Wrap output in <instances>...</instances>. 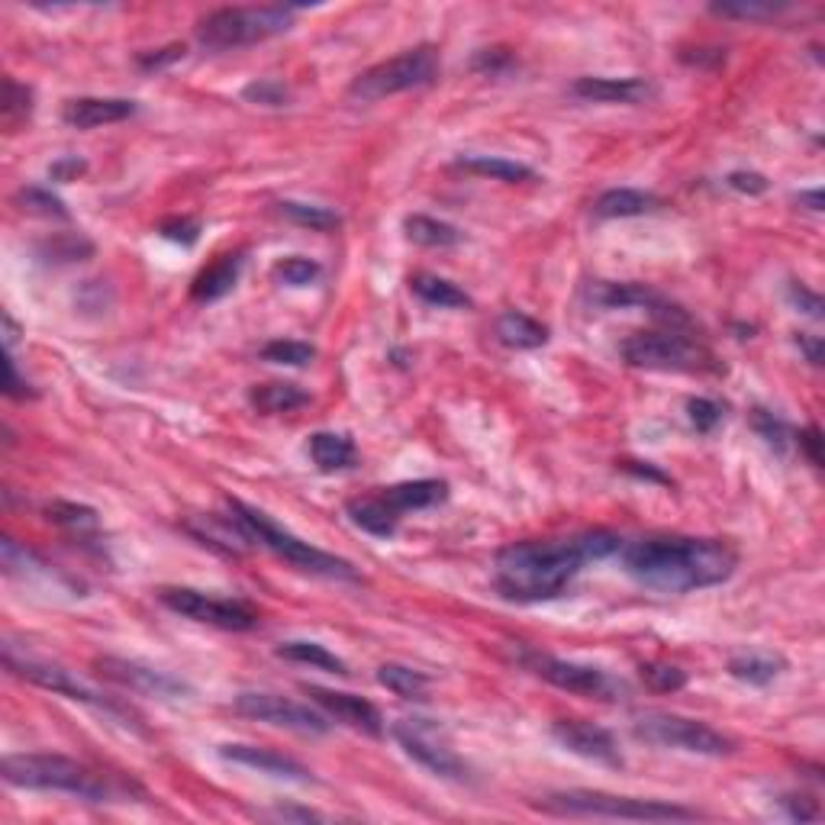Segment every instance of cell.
<instances>
[{"mask_svg":"<svg viewBox=\"0 0 825 825\" xmlns=\"http://www.w3.org/2000/svg\"><path fill=\"white\" fill-rule=\"evenodd\" d=\"M320 274H323L320 262H313V259H301V255H294V259H284V262L274 264V281L291 284V288H306V284H313Z\"/></svg>","mask_w":825,"mask_h":825,"instance_id":"b9f144b4","label":"cell"},{"mask_svg":"<svg viewBox=\"0 0 825 825\" xmlns=\"http://www.w3.org/2000/svg\"><path fill=\"white\" fill-rule=\"evenodd\" d=\"M545 813L555 816H594V819H636V823H687L700 819L697 810L661 803V800H636V796H616L603 790H562L549 793L539 803Z\"/></svg>","mask_w":825,"mask_h":825,"instance_id":"5b68a950","label":"cell"},{"mask_svg":"<svg viewBox=\"0 0 825 825\" xmlns=\"http://www.w3.org/2000/svg\"><path fill=\"white\" fill-rule=\"evenodd\" d=\"M158 236L168 239V242H178V246H194L200 239V223L188 220V217H171V220L158 226Z\"/></svg>","mask_w":825,"mask_h":825,"instance_id":"c3c4849f","label":"cell"},{"mask_svg":"<svg viewBox=\"0 0 825 825\" xmlns=\"http://www.w3.org/2000/svg\"><path fill=\"white\" fill-rule=\"evenodd\" d=\"M303 693L323 707L326 713L338 719L342 725L355 729V732H365V735H384V716L377 710L375 703H368L365 697H355V693H338V690H326V687H316V683H303Z\"/></svg>","mask_w":825,"mask_h":825,"instance_id":"e0dca14e","label":"cell"},{"mask_svg":"<svg viewBox=\"0 0 825 825\" xmlns=\"http://www.w3.org/2000/svg\"><path fill=\"white\" fill-rule=\"evenodd\" d=\"M390 735L397 739L404 754L412 758L419 767H426L429 774H436L442 781H464L468 777L464 761L455 754L449 735L432 719H397Z\"/></svg>","mask_w":825,"mask_h":825,"instance_id":"30bf717a","label":"cell"},{"mask_svg":"<svg viewBox=\"0 0 825 825\" xmlns=\"http://www.w3.org/2000/svg\"><path fill=\"white\" fill-rule=\"evenodd\" d=\"M268 816L278 819V823H326L323 813L303 810V806H274V810H268Z\"/></svg>","mask_w":825,"mask_h":825,"instance_id":"f5cc1de1","label":"cell"},{"mask_svg":"<svg viewBox=\"0 0 825 825\" xmlns=\"http://www.w3.org/2000/svg\"><path fill=\"white\" fill-rule=\"evenodd\" d=\"M493 333H497V338L503 345H510V348H539V345L549 342V330L539 320L520 313V310L500 313L497 323H493Z\"/></svg>","mask_w":825,"mask_h":825,"instance_id":"f1b7e54d","label":"cell"},{"mask_svg":"<svg viewBox=\"0 0 825 825\" xmlns=\"http://www.w3.org/2000/svg\"><path fill=\"white\" fill-rule=\"evenodd\" d=\"M3 330H7V336H3V342H7V348H13L17 345V338H20V326L10 320V316H3Z\"/></svg>","mask_w":825,"mask_h":825,"instance_id":"be15d7a7","label":"cell"},{"mask_svg":"<svg viewBox=\"0 0 825 825\" xmlns=\"http://www.w3.org/2000/svg\"><path fill=\"white\" fill-rule=\"evenodd\" d=\"M380 497L390 503V510L397 513H410V510H426V507H436L449 497V484L446 481H436V478H419V481H404V484H394V488L380 490Z\"/></svg>","mask_w":825,"mask_h":825,"instance_id":"603a6c76","label":"cell"},{"mask_svg":"<svg viewBox=\"0 0 825 825\" xmlns=\"http://www.w3.org/2000/svg\"><path fill=\"white\" fill-rule=\"evenodd\" d=\"M633 735H636L638 742H645V745L690 751V754H707V758H722V754H732V751H735V742H732L729 735L716 732L713 725L677 713L636 716Z\"/></svg>","mask_w":825,"mask_h":825,"instance_id":"ba28073f","label":"cell"},{"mask_svg":"<svg viewBox=\"0 0 825 825\" xmlns=\"http://www.w3.org/2000/svg\"><path fill=\"white\" fill-rule=\"evenodd\" d=\"M188 529L203 542V545L223 549L229 555H242L249 545H255V542L249 539V532L239 525L236 516H229V520H220V516H200V520L188 523Z\"/></svg>","mask_w":825,"mask_h":825,"instance_id":"d4e9b609","label":"cell"},{"mask_svg":"<svg viewBox=\"0 0 825 825\" xmlns=\"http://www.w3.org/2000/svg\"><path fill=\"white\" fill-rule=\"evenodd\" d=\"M0 113H3V123L10 129L27 123L30 113H33V91L27 84H17L13 77H7L3 81V107H0Z\"/></svg>","mask_w":825,"mask_h":825,"instance_id":"ab89813d","label":"cell"},{"mask_svg":"<svg viewBox=\"0 0 825 825\" xmlns=\"http://www.w3.org/2000/svg\"><path fill=\"white\" fill-rule=\"evenodd\" d=\"M587 301L597 303L603 310H629V306H645L651 316L675 323V326H687V313L668 303L661 294H655L645 284H629V281H594L587 288Z\"/></svg>","mask_w":825,"mask_h":825,"instance_id":"9a60e30c","label":"cell"},{"mask_svg":"<svg viewBox=\"0 0 825 825\" xmlns=\"http://www.w3.org/2000/svg\"><path fill=\"white\" fill-rule=\"evenodd\" d=\"M0 774L10 787L23 790H59L72 793L91 803H111L119 796V790L87 764L65 754H7L0 764Z\"/></svg>","mask_w":825,"mask_h":825,"instance_id":"3957f363","label":"cell"},{"mask_svg":"<svg viewBox=\"0 0 825 825\" xmlns=\"http://www.w3.org/2000/svg\"><path fill=\"white\" fill-rule=\"evenodd\" d=\"M552 735H555L571 754H577V758L597 761V764H606V767H623L619 742L613 739V732H606V729L594 725V722L558 719V722L552 725Z\"/></svg>","mask_w":825,"mask_h":825,"instance_id":"2e32d148","label":"cell"},{"mask_svg":"<svg viewBox=\"0 0 825 825\" xmlns=\"http://www.w3.org/2000/svg\"><path fill=\"white\" fill-rule=\"evenodd\" d=\"M278 210H281V217H288L291 223L306 226V229H313V232H330V229H336V226L342 223V217L333 213L330 207H313V203H297V200H281Z\"/></svg>","mask_w":825,"mask_h":825,"instance_id":"8d00e7d4","label":"cell"},{"mask_svg":"<svg viewBox=\"0 0 825 825\" xmlns=\"http://www.w3.org/2000/svg\"><path fill=\"white\" fill-rule=\"evenodd\" d=\"M790 301L796 303L806 316H813V320H819L823 316V297L819 294H813V291H806L803 284H790Z\"/></svg>","mask_w":825,"mask_h":825,"instance_id":"9f6ffc18","label":"cell"},{"mask_svg":"<svg viewBox=\"0 0 825 825\" xmlns=\"http://www.w3.org/2000/svg\"><path fill=\"white\" fill-rule=\"evenodd\" d=\"M800 446H803L806 458H810L816 468H823V451H819V446H823V436H819V429H816V426H810V429L800 436Z\"/></svg>","mask_w":825,"mask_h":825,"instance_id":"680465c9","label":"cell"},{"mask_svg":"<svg viewBox=\"0 0 825 825\" xmlns=\"http://www.w3.org/2000/svg\"><path fill=\"white\" fill-rule=\"evenodd\" d=\"M236 713L268 722V725H278V729L301 732V735H326L330 732L326 716H320L316 710L303 707V703H294L288 697H278V693H239L236 697Z\"/></svg>","mask_w":825,"mask_h":825,"instance_id":"4fadbf2b","label":"cell"},{"mask_svg":"<svg viewBox=\"0 0 825 825\" xmlns=\"http://www.w3.org/2000/svg\"><path fill=\"white\" fill-rule=\"evenodd\" d=\"M410 291L419 301H426L429 306H439V310L471 306V297L458 284H451L446 278H436V274H412Z\"/></svg>","mask_w":825,"mask_h":825,"instance_id":"836d02e7","label":"cell"},{"mask_svg":"<svg viewBox=\"0 0 825 825\" xmlns=\"http://www.w3.org/2000/svg\"><path fill=\"white\" fill-rule=\"evenodd\" d=\"M242 268H246V255H242V252L220 255L217 262L207 264V268L194 278V284H190V297H194L197 303L220 301V297H226V294L236 288V281H239Z\"/></svg>","mask_w":825,"mask_h":825,"instance_id":"7402d4cb","label":"cell"},{"mask_svg":"<svg viewBox=\"0 0 825 825\" xmlns=\"http://www.w3.org/2000/svg\"><path fill=\"white\" fill-rule=\"evenodd\" d=\"M571 94L594 104H645L655 87L645 77H577Z\"/></svg>","mask_w":825,"mask_h":825,"instance_id":"ffe728a7","label":"cell"},{"mask_svg":"<svg viewBox=\"0 0 825 825\" xmlns=\"http://www.w3.org/2000/svg\"><path fill=\"white\" fill-rule=\"evenodd\" d=\"M377 683L387 687L400 700H412V703L429 700V677L422 671H412L407 665H380L377 668Z\"/></svg>","mask_w":825,"mask_h":825,"instance_id":"d6a6232c","label":"cell"},{"mask_svg":"<svg viewBox=\"0 0 825 825\" xmlns=\"http://www.w3.org/2000/svg\"><path fill=\"white\" fill-rule=\"evenodd\" d=\"M242 97L249 104H262V107H284L291 101V91L281 81H255L242 91Z\"/></svg>","mask_w":825,"mask_h":825,"instance_id":"f6af8a7d","label":"cell"},{"mask_svg":"<svg viewBox=\"0 0 825 825\" xmlns=\"http://www.w3.org/2000/svg\"><path fill=\"white\" fill-rule=\"evenodd\" d=\"M725 185L732 190H739V194H749V197H761V194H767V188H771V181L764 175H758V171H732L725 178Z\"/></svg>","mask_w":825,"mask_h":825,"instance_id":"f907efd6","label":"cell"},{"mask_svg":"<svg viewBox=\"0 0 825 825\" xmlns=\"http://www.w3.org/2000/svg\"><path fill=\"white\" fill-rule=\"evenodd\" d=\"M229 510H232V516H236L239 525L249 532V539H252L255 545L274 552L278 558L294 564L297 571L316 574V577H330V581H358V571L345 562V558H336V555H330V552H323V549L303 542L294 532L281 529V525L274 523L268 513H262V510H255V507H249V503H242V500H232V497H229Z\"/></svg>","mask_w":825,"mask_h":825,"instance_id":"277c9868","label":"cell"},{"mask_svg":"<svg viewBox=\"0 0 825 825\" xmlns=\"http://www.w3.org/2000/svg\"><path fill=\"white\" fill-rule=\"evenodd\" d=\"M784 671V658L777 655H739L729 661V675L735 680H745L751 687H767L771 680H777Z\"/></svg>","mask_w":825,"mask_h":825,"instance_id":"d590c367","label":"cell"},{"mask_svg":"<svg viewBox=\"0 0 825 825\" xmlns=\"http://www.w3.org/2000/svg\"><path fill=\"white\" fill-rule=\"evenodd\" d=\"M781 806H784V813H787L790 819H796V823H813V819L823 816L819 806L810 796H784Z\"/></svg>","mask_w":825,"mask_h":825,"instance_id":"816d5d0a","label":"cell"},{"mask_svg":"<svg viewBox=\"0 0 825 825\" xmlns=\"http://www.w3.org/2000/svg\"><path fill=\"white\" fill-rule=\"evenodd\" d=\"M345 513H348V520L358 525V529L372 532L377 539H390L397 532V523H400V513L390 510V503L380 493L377 497H355V500H348Z\"/></svg>","mask_w":825,"mask_h":825,"instance_id":"cb8c5ba5","label":"cell"},{"mask_svg":"<svg viewBox=\"0 0 825 825\" xmlns=\"http://www.w3.org/2000/svg\"><path fill=\"white\" fill-rule=\"evenodd\" d=\"M220 758L232 761V764H242V767H252L268 777H281V781H294V784L313 781V774L303 767L301 761H294L281 751L259 749V745H220Z\"/></svg>","mask_w":825,"mask_h":825,"instance_id":"d6986e66","label":"cell"},{"mask_svg":"<svg viewBox=\"0 0 825 825\" xmlns=\"http://www.w3.org/2000/svg\"><path fill=\"white\" fill-rule=\"evenodd\" d=\"M458 168L468 175H478V178L507 181V185H520V181L535 178V171L529 165L513 161V158H500V155H464V158H458Z\"/></svg>","mask_w":825,"mask_h":825,"instance_id":"f546056e","label":"cell"},{"mask_svg":"<svg viewBox=\"0 0 825 825\" xmlns=\"http://www.w3.org/2000/svg\"><path fill=\"white\" fill-rule=\"evenodd\" d=\"M510 62H513V55H510L507 49H481V52L474 55V69H478V72H488V75L503 72Z\"/></svg>","mask_w":825,"mask_h":825,"instance_id":"db71d44e","label":"cell"},{"mask_svg":"<svg viewBox=\"0 0 825 825\" xmlns=\"http://www.w3.org/2000/svg\"><path fill=\"white\" fill-rule=\"evenodd\" d=\"M710 13L725 17V20H771L781 13V7L761 3V0H722V3H710Z\"/></svg>","mask_w":825,"mask_h":825,"instance_id":"60d3db41","label":"cell"},{"mask_svg":"<svg viewBox=\"0 0 825 825\" xmlns=\"http://www.w3.org/2000/svg\"><path fill=\"white\" fill-rule=\"evenodd\" d=\"M796 203H803L806 210H813V213H819L823 210V190H800L796 194Z\"/></svg>","mask_w":825,"mask_h":825,"instance_id":"6125c7cd","label":"cell"},{"mask_svg":"<svg viewBox=\"0 0 825 825\" xmlns=\"http://www.w3.org/2000/svg\"><path fill=\"white\" fill-rule=\"evenodd\" d=\"M623 564L638 584L665 594H690L729 581L739 567V552L719 539H641L623 549Z\"/></svg>","mask_w":825,"mask_h":825,"instance_id":"7a4b0ae2","label":"cell"},{"mask_svg":"<svg viewBox=\"0 0 825 825\" xmlns=\"http://www.w3.org/2000/svg\"><path fill=\"white\" fill-rule=\"evenodd\" d=\"M751 426H754V432L771 446L774 451H784L790 442V426L781 419V416H774V412L767 410H754L751 416Z\"/></svg>","mask_w":825,"mask_h":825,"instance_id":"ee69618b","label":"cell"},{"mask_svg":"<svg viewBox=\"0 0 825 825\" xmlns=\"http://www.w3.org/2000/svg\"><path fill=\"white\" fill-rule=\"evenodd\" d=\"M294 27V7L271 3V7H223L207 13L197 23V39L203 49L226 52L255 45L271 36H281Z\"/></svg>","mask_w":825,"mask_h":825,"instance_id":"8992f818","label":"cell"},{"mask_svg":"<svg viewBox=\"0 0 825 825\" xmlns=\"http://www.w3.org/2000/svg\"><path fill=\"white\" fill-rule=\"evenodd\" d=\"M623 549L619 535L594 529L571 539H525L497 552L493 584L503 601H555L587 562L609 558Z\"/></svg>","mask_w":825,"mask_h":825,"instance_id":"6da1fadb","label":"cell"},{"mask_svg":"<svg viewBox=\"0 0 825 825\" xmlns=\"http://www.w3.org/2000/svg\"><path fill=\"white\" fill-rule=\"evenodd\" d=\"M661 200L655 194H645L636 188H613L597 197L594 213L601 220H626V217H645L651 210H658Z\"/></svg>","mask_w":825,"mask_h":825,"instance_id":"484cf974","label":"cell"},{"mask_svg":"<svg viewBox=\"0 0 825 825\" xmlns=\"http://www.w3.org/2000/svg\"><path fill=\"white\" fill-rule=\"evenodd\" d=\"M3 665H7L10 675L23 677L27 683H36L42 690L62 693V697H69V700H81V703H91V707H101V710H113L111 703H107L97 690L84 687L72 671H65V668H59V665H52V661H39V658H30V655L17 658L13 648L7 645V648H3Z\"/></svg>","mask_w":825,"mask_h":825,"instance_id":"5bb4252c","label":"cell"},{"mask_svg":"<svg viewBox=\"0 0 825 825\" xmlns=\"http://www.w3.org/2000/svg\"><path fill=\"white\" fill-rule=\"evenodd\" d=\"M525 665L542 680L555 683L558 690H567L574 697H584V700L616 703V700H623L629 693L619 677L606 675L603 668H594V665L562 661V658H549V655H529Z\"/></svg>","mask_w":825,"mask_h":825,"instance_id":"7c38bea8","label":"cell"},{"mask_svg":"<svg viewBox=\"0 0 825 825\" xmlns=\"http://www.w3.org/2000/svg\"><path fill=\"white\" fill-rule=\"evenodd\" d=\"M0 558H3V571H7V574H17V571L27 574V567L36 562L33 552H30L27 545H20L17 539H10V535L0 542Z\"/></svg>","mask_w":825,"mask_h":825,"instance_id":"681fc988","label":"cell"},{"mask_svg":"<svg viewBox=\"0 0 825 825\" xmlns=\"http://www.w3.org/2000/svg\"><path fill=\"white\" fill-rule=\"evenodd\" d=\"M626 365L641 372H700L710 368V355L680 333H636L619 345Z\"/></svg>","mask_w":825,"mask_h":825,"instance_id":"9c48e42d","label":"cell"},{"mask_svg":"<svg viewBox=\"0 0 825 825\" xmlns=\"http://www.w3.org/2000/svg\"><path fill=\"white\" fill-rule=\"evenodd\" d=\"M436 75H439V52L432 45H416V49H407L375 69L362 72L348 84V97L362 101V104H375V101L404 94V91L426 87L436 81Z\"/></svg>","mask_w":825,"mask_h":825,"instance_id":"52a82bcc","label":"cell"},{"mask_svg":"<svg viewBox=\"0 0 825 825\" xmlns=\"http://www.w3.org/2000/svg\"><path fill=\"white\" fill-rule=\"evenodd\" d=\"M638 671H641V680L658 693H677V690L687 687V675L675 665H665V661H648Z\"/></svg>","mask_w":825,"mask_h":825,"instance_id":"7bdbcfd3","label":"cell"},{"mask_svg":"<svg viewBox=\"0 0 825 825\" xmlns=\"http://www.w3.org/2000/svg\"><path fill=\"white\" fill-rule=\"evenodd\" d=\"M45 520L52 525H59L62 532H69L77 542L97 539L101 535V516L94 507L84 503H72V500H55L45 507Z\"/></svg>","mask_w":825,"mask_h":825,"instance_id":"83f0119b","label":"cell"},{"mask_svg":"<svg viewBox=\"0 0 825 825\" xmlns=\"http://www.w3.org/2000/svg\"><path fill=\"white\" fill-rule=\"evenodd\" d=\"M404 229H407V239L416 242V246H426V249H451L461 242V232L458 226L446 223V220H436V217H407L404 220Z\"/></svg>","mask_w":825,"mask_h":825,"instance_id":"e575fe53","label":"cell"},{"mask_svg":"<svg viewBox=\"0 0 825 825\" xmlns=\"http://www.w3.org/2000/svg\"><path fill=\"white\" fill-rule=\"evenodd\" d=\"M185 45H168V49H158V52H146V55H139V65L146 69V72H158V69H165V65H171V62H178V59H185Z\"/></svg>","mask_w":825,"mask_h":825,"instance_id":"11a10c76","label":"cell"},{"mask_svg":"<svg viewBox=\"0 0 825 825\" xmlns=\"http://www.w3.org/2000/svg\"><path fill=\"white\" fill-rule=\"evenodd\" d=\"M87 171V165L81 161V158H62V161H55L52 168H49V178L52 181H75Z\"/></svg>","mask_w":825,"mask_h":825,"instance_id":"6f0895ef","label":"cell"},{"mask_svg":"<svg viewBox=\"0 0 825 825\" xmlns=\"http://www.w3.org/2000/svg\"><path fill=\"white\" fill-rule=\"evenodd\" d=\"M97 668L101 675L119 683V687H129L136 693H149V697H181L188 693V687L171 677L168 671H155V668H146L139 661H126V658H97Z\"/></svg>","mask_w":825,"mask_h":825,"instance_id":"ac0fdd59","label":"cell"},{"mask_svg":"<svg viewBox=\"0 0 825 825\" xmlns=\"http://www.w3.org/2000/svg\"><path fill=\"white\" fill-rule=\"evenodd\" d=\"M796 345L806 352V362L810 365H823V338L819 336H800L796 338Z\"/></svg>","mask_w":825,"mask_h":825,"instance_id":"94428289","label":"cell"},{"mask_svg":"<svg viewBox=\"0 0 825 825\" xmlns=\"http://www.w3.org/2000/svg\"><path fill=\"white\" fill-rule=\"evenodd\" d=\"M249 404L264 416H278V412H294L310 404V394L301 390L297 384H284V380H271L262 387H252Z\"/></svg>","mask_w":825,"mask_h":825,"instance_id":"4dcf8cb0","label":"cell"},{"mask_svg":"<svg viewBox=\"0 0 825 825\" xmlns=\"http://www.w3.org/2000/svg\"><path fill=\"white\" fill-rule=\"evenodd\" d=\"M17 203L33 213V217H45V220H69V207L62 197H55L45 188H23L17 190Z\"/></svg>","mask_w":825,"mask_h":825,"instance_id":"f35d334b","label":"cell"},{"mask_svg":"<svg viewBox=\"0 0 825 825\" xmlns=\"http://www.w3.org/2000/svg\"><path fill=\"white\" fill-rule=\"evenodd\" d=\"M7 394H10V397H17V400H27V397H33L30 384H23V380H20L17 362H10V365H7Z\"/></svg>","mask_w":825,"mask_h":825,"instance_id":"91938a15","label":"cell"},{"mask_svg":"<svg viewBox=\"0 0 825 825\" xmlns=\"http://www.w3.org/2000/svg\"><path fill=\"white\" fill-rule=\"evenodd\" d=\"M310 458L323 474H336V471H348L358 461V451H355V442L342 432H313Z\"/></svg>","mask_w":825,"mask_h":825,"instance_id":"4316f807","label":"cell"},{"mask_svg":"<svg viewBox=\"0 0 825 825\" xmlns=\"http://www.w3.org/2000/svg\"><path fill=\"white\" fill-rule=\"evenodd\" d=\"M264 362L271 365H288V368H303L316 358V348L306 345V342H297V338H274L262 348Z\"/></svg>","mask_w":825,"mask_h":825,"instance_id":"74e56055","label":"cell"},{"mask_svg":"<svg viewBox=\"0 0 825 825\" xmlns=\"http://www.w3.org/2000/svg\"><path fill=\"white\" fill-rule=\"evenodd\" d=\"M274 655L278 658H284V661H294V665H310V668H320V671H330V675H348V665L333 655L326 645H320V641H281L278 648H274Z\"/></svg>","mask_w":825,"mask_h":825,"instance_id":"1f68e13d","label":"cell"},{"mask_svg":"<svg viewBox=\"0 0 825 825\" xmlns=\"http://www.w3.org/2000/svg\"><path fill=\"white\" fill-rule=\"evenodd\" d=\"M45 252H49V259H59V262H81L84 255L94 252V246L81 236H62V239H52L45 246Z\"/></svg>","mask_w":825,"mask_h":825,"instance_id":"7dc6e473","label":"cell"},{"mask_svg":"<svg viewBox=\"0 0 825 825\" xmlns=\"http://www.w3.org/2000/svg\"><path fill=\"white\" fill-rule=\"evenodd\" d=\"M136 101L126 97H75L62 107V119L75 129H97L136 116Z\"/></svg>","mask_w":825,"mask_h":825,"instance_id":"44dd1931","label":"cell"},{"mask_svg":"<svg viewBox=\"0 0 825 825\" xmlns=\"http://www.w3.org/2000/svg\"><path fill=\"white\" fill-rule=\"evenodd\" d=\"M687 419L697 432H713L716 426L722 422V407L710 400V397H693L687 404Z\"/></svg>","mask_w":825,"mask_h":825,"instance_id":"bcb514c9","label":"cell"},{"mask_svg":"<svg viewBox=\"0 0 825 825\" xmlns=\"http://www.w3.org/2000/svg\"><path fill=\"white\" fill-rule=\"evenodd\" d=\"M158 601L185 619L223 629V633H249L259 626V613L252 606L239 601H217V597H207V594L190 591V587H161Z\"/></svg>","mask_w":825,"mask_h":825,"instance_id":"8fae6325","label":"cell"}]
</instances>
